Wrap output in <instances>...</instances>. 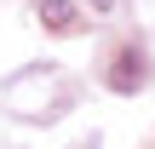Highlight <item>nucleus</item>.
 Returning a JSON list of instances; mask_svg holds the SVG:
<instances>
[{
	"instance_id": "obj_3",
	"label": "nucleus",
	"mask_w": 155,
	"mask_h": 149,
	"mask_svg": "<svg viewBox=\"0 0 155 149\" xmlns=\"http://www.w3.org/2000/svg\"><path fill=\"white\" fill-rule=\"evenodd\" d=\"M92 6H98V11H109V6H115V0H92Z\"/></svg>"
},
{
	"instance_id": "obj_2",
	"label": "nucleus",
	"mask_w": 155,
	"mask_h": 149,
	"mask_svg": "<svg viewBox=\"0 0 155 149\" xmlns=\"http://www.w3.org/2000/svg\"><path fill=\"white\" fill-rule=\"evenodd\" d=\"M109 86H115V92H138V86H144V57H138L132 46L115 57V69H109Z\"/></svg>"
},
{
	"instance_id": "obj_1",
	"label": "nucleus",
	"mask_w": 155,
	"mask_h": 149,
	"mask_svg": "<svg viewBox=\"0 0 155 149\" xmlns=\"http://www.w3.org/2000/svg\"><path fill=\"white\" fill-rule=\"evenodd\" d=\"M40 23H46L52 34H75V29H81V6H75V0H40Z\"/></svg>"
}]
</instances>
